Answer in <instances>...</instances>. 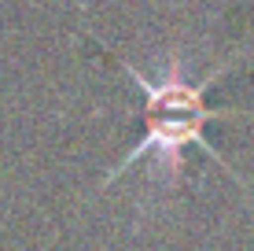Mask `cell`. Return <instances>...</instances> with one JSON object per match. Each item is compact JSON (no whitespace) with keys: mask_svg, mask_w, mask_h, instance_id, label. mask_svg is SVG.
<instances>
[{"mask_svg":"<svg viewBox=\"0 0 254 251\" xmlns=\"http://www.w3.org/2000/svg\"><path fill=\"white\" fill-rule=\"evenodd\" d=\"M118 67L126 71L129 82H136L140 92H144V141H140L136 148H129L126 159H122L118 167L103 177V188H107L118 174H126L133 163H140L144 155H151V152L159 155V170H162V174L166 177H177L181 174V163H185V152L191 148V144L203 148L214 163H221V167H225V159L210 148L206 137H203V126L210 122V118L236 115V111L206 107V100H203L206 89L225 74V67L210 71L203 82H188V78L181 74V63H173L170 71H166L162 82L144 78L133 63H126V59H118ZM225 170H229V167H225Z\"/></svg>","mask_w":254,"mask_h":251,"instance_id":"1","label":"cell"}]
</instances>
